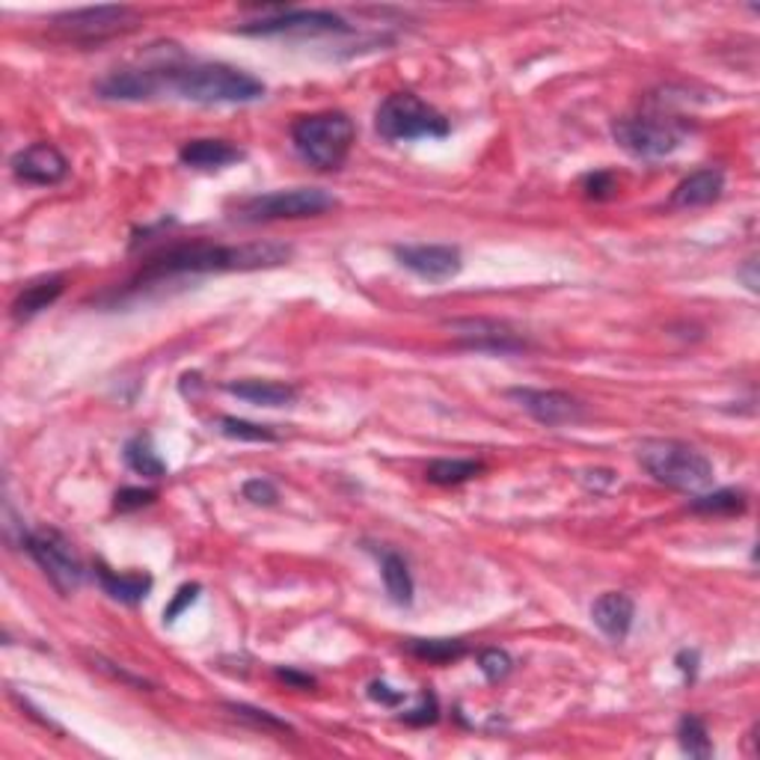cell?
<instances>
[{
    "label": "cell",
    "mask_w": 760,
    "mask_h": 760,
    "mask_svg": "<svg viewBox=\"0 0 760 760\" xmlns=\"http://www.w3.org/2000/svg\"><path fill=\"white\" fill-rule=\"evenodd\" d=\"M166 93L194 104H253L265 99V83L227 62H191L166 69Z\"/></svg>",
    "instance_id": "7a4b0ae2"
},
{
    "label": "cell",
    "mask_w": 760,
    "mask_h": 760,
    "mask_svg": "<svg viewBox=\"0 0 760 760\" xmlns=\"http://www.w3.org/2000/svg\"><path fill=\"white\" fill-rule=\"evenodd\" d=\"M277 678L286 680V683H291V687H298V689L315 687V680L309 678V675H300V671H295V668H277Z\"/></svg>",
    "instance_id": "8d00e7d4"
},
{
    "label": "cell",
    "mask_w": 760,
    "mask_h": 760,
    "mask_svg": "<svg viewBox=\"0 0 760 760\" xmlns=\"http://www.w3.org/2000/svg\"><path fill=\"white\" fill-rule=\"evenodd\" d=\"M229 710L235 713L238 719H247L253 722V725H258V728H270V730H291V725L283 719H277L274 713H267V710H256V707H247V704H229Z\"/></svg>",
    "instance_id": "1f68e13d"
},
{
    "label": "cell",
    "mask_w": 760,
    "mask_h": 760,
    "mask_svg": "<svg viewBox=\"0 0 760 760\" xmlns=\"http://www.w3.org/2000/svg\"><path fill=\"white\" fill-rule=\"evenodd\" d=\"M689 508L695 514H737L746 511V494L742 491H734V487H722V491H713V494L695 496Z\"/></svg>",
    "instance_id": "4316f807"
},
{
    "label": "cell",
    "mask_w": 760,
    "mask_h": 760,
    "mask_svg": "<svg viewBox=\"0 0 760 760\" xmlns=\"http://www.w3.org/2000/svg\"><path fill=\"white\" fill-rule=\"evenodd\" d=\"M633 618H636V603L627 595H621V591L600 595L595 600V607H591V621L612 642H624L627 638L630 627H633Z\"/></svg>",
    "instance_id": "2e32d148"
},
{
    "label": "cell",
    "mask_w": 760,
    "mask_h": 760,
    "mask_svg": "<svg viewBox=\"0 0 760 760\" xmlns=\"http://www.w3.org/2000/svg\"><path fill=\"white\" fill-rule=\"evenodd\" d=\"M678 740H680V749L687 751L689 758L707 760L710 755H713V742H710L707 725H704L699 716H692V713H687V716L678 722Z\"/></svg>",
    "instance_id": "484cf974"
},
{
    "label": "cell",
    "mask_w": 760,
    "mask_h": 760,
    "mask_svg": "<svg viewBox=\"0 0 760 760\" xmlns=\"http://www.w3.org/2000/svg\"><path fill=\"white\" fill-rule=\"evenodd\" d=\"M244 499H250L253 505L270 508V505H277L279 491L274 487V482H267V479H250V482L244 484Z\"/></svg>",
    "instance_id": "836d02e7"
},
{
    "label": "cell",
    "mask_w": 760,
    "mask_h": 760,
    "mask_svg": "<svg viewBox=\"0 0 760 760\" xmlns=\"http://www.w3.org/2000/svg\"><path fill=\"white\" fill-rule=\"evenodd\" d=\"M350 24L336 12L327 10H283L267 15V19L250 21L238 33L244 36H279V33H300V36H315V33H348Z\"/></svg>",
    "instance_id": "30bf717a"
},
{
    "label": "cell",
    "mask_w": 760,
    "mask_h": 760,
    "mask_svg": "<svg viewBox=\"0 0 760 760\" xmlns=\"http://www.w3.org/2000/svg\"><path fill=\"white\" fill-rule=\"evenodd\" d=\"M199 591H203V588H199V583H187V586L179 588V591H175V597H173V603H170V607L164 609V621H166V624H173L175 618L182 615V612H185L187 607H194L196 597H199Z\"/></svg>",
    "instance_id": "e575fe53"
},
{
    "label": "cell",
    "mask_w": 760,
    "mask_h": 760,
    "mask_svg": "<svg viewBox=\"0 0 760 760\" xmlns=\"http://www.w3.org/2000/svg\"><path fill=\"white\" fill-rule=\"evenodd\" d=\"M479 668H482V675L491 680V683H499V680H505L511 675L514 659L508 657L505 650H499V647H487V650L479 654Z\"/></svg>",
    "instance_id": "f1b7e54d"
},
{
    "label": "cell",
    "mask_w": 760,
    "mask_h": 760,
    "mask_svg": "<svg viewBox=\"0 0 760 760\" xmlns=\"http://www.w3.org/2000/svg\"><path fill=\"white\" fill-rule=\"evenodd\" d=\"M612 137L624 152L636 154V158H666L680 149L687 128L663 114H642L615 119Z\"/></svg>",
    "instance_id": "ba28073f"
},
{
    "label": "cell",
    "mask_w": 760,
    "mask_h": 760,
    "mask_svg": "<svg viewBox=\"0 0 760 760\" xmlns=\"http://www.w3.org/2000/svg\"><path fill=\"white\" fill-rule=\"evenodd\" d=\"M54 33L74 45H102L140 27V15L131 7H87L62 12L51 21Z\"/></svg>",
    "instance_id": "52a82bcc"
},
{
    "label": "cell",
    "mask_w": 760,
    "mask_h": 760,
    "mask_svg": "<svg viewBox=\"0 0 760 760\" xmlns=\"http://www.w3.org/2000/svg\"><path fill=\"white\" fill-rule=\"evenodd\" d=\"M339 206L336 196L324 187H291V191H274V194L253 196L238 206V220L244 223H270V220H300V217H319Z\"/></svg>",
    "instance_id": "8992f818"
},
{
    "label": "cell",
    "mask_w": 760,
    "mask_h": 760,
    "mask_svg": "<svg viewBox=\"0 0 760 760\" xmlns=\"http://www.w3.org/2000/svg\"><path fill=\"white\" fill-rule=\"evenodd\" d=\"M95 576L102 583L104 595H111L125 607L143 603L149 591H152V576L149 574H116L107 565H95Z\"/></svg>",
    "instance_id": "7402d4cb"
},
{
    "label": "cell",
    "mask_w": 760,
    "mask_h": 760,
    "mask_svg": "<svg viewBox=\"0 0 760 760\" xmlns=\"http://www.w3.org/2000/svg\"><path fill=\"white\" fill-rule=\"evenodd\" d=\"M154 491L149 487H123L119 494L114 496L116 511H137V508H146V505L154 503Z\"/></svg>",
    "instance_id": "d6a6232c"
},
{
    "label": "cell",
    "mask_w": 760,
    "mask_h": 760,
    "mask_svg": "<svg viewBox=\"0 0 760 760\" xmlns=\"http://www.w3.org/2000/svg\"><path fill=\"white\" fill-rule=\"evenodd\" d=\"M737 277L746 283V288H749V291H758V286H760L758 283V258H746V265L737 270Z\"/></svg>",
    "instance_id": "74e56055"
},
{
    "label": "cell",
    "mask_w": 760,
    "mask_h": 760,
    "mask_svg": "<svg viewBox=\"0 0 760 760\" xmlns=\"http://www.w3.org/2000/svg\"><path fill=\"white\" fill-rule=\"evenodd\" d=\"M380 565V576H383V586H387V595L395 607H411L413 603V574L404 555H399L390 546H380L375 550Z\"/></svg>",
    "instance_id": "ffe728a7"
},
{
    "label": "cell",
    "mask_w": 760,
    "mask_h": 760,
    "mask_svg": "<svg viewBox=\"0 0 760 760\" xmlns=\"http://www.w3.org/2000/svg\"><path fill=\"white\" fill-rule=\"evenodd\" d=\"M678 668L683 671V675H687L689 680L695 678V671H699V650H680Z\"/></svg>",
    "instance_id": "f35d334b"
},
{
    "label": "cell",
    "mask_w": 760,
    "mask_h": 760,
    "mask_svg": "<svg viewBox=\"0 0 760 760\" xmlns=\"http://www.w3.org/2000/svg\"><path fill=\"white\" fill-rule=\"evenodd\" d=\"M452 336L463 348L482 350V354H520L529 348V342L503 321L494 319H454L446 321Z\"/></svg>",
    "instance_id": "7c38bea8"
},
{
    "label": "cell",
    "mask_w": 760,
    "mask_h": 760,
    "mask_svg": "<svg viewBox=\"0 0 760 760\" xmlns=\"http://www.w3.org/2000/svg\"><path fill=\"white\" fill-rule=\"evenodd\" d=\"M369 699L383 704V707H399L401 701H404V692H401V689H392L390 683H383V680H375L369 687Z\"/></svg>",
    "instance_id": "d590c367"
},
{
    "label": "cell",
    "mask_w": 760,
    "mask_h": 760,
    "mask_svg": "<svg viewBox=\"0 0 760 760\" xmlns=\"http://www.w3.org/2000/svg\"><path fill=\"white\" fill-rule=\"evenodd\" d=\"M62 288H66V279L62 277H42L36 279V283H31V286H24V291H21L19 298L12 300V319L15 321L36 319L39 312H45L51 303H57V298L62 295Z\"/></svg>",
    "instance_id": "44dd1931"
},
{
    "label": "cell",
    "mask_w": 760,
    "mask_h": 760,
    "mask_svg": "<svg viewBox=\"0 0 760 760\" xmlns=\"http://www.w3.org/2000/svg\"><path fill=\"white\" fill-rule=\"evenodd\" d=\"M291 247L286 244H185L158 253L140 267V274L131 279L128 288H143L149 283H164L170 277H194V274H227V270H262V267L286 265Z\"/></svg>",
    "instance_id": "6da1fadb"
},
{
    "label": "cell",
    "mask_w": 760,
    "mask_h": 760,
    "mask_svg": "<svg viewBox=\"0 0 760 760\" xmlns=\"http://www.w3.org/2000/svg\"><path fill=\"white\" fill-rule=\"evenodd\" d=\"M166 69L170 66H140V69H119L95 83V95L107 102H149L166 93Z\"/></svg>",
    "instance_id": "4fadbf2b"
},
{
    "label": "cell",
    "mask_w": 760,
    "mask_h": 760,
    "mask_svg": "<svg viewBox=\"0 0 760 760\" xmlns=\"http://www.w3.org/2000/svg\"><path fill=\"white\" fill-rule=\"evenodd\" d=\"M220 434L238 442H277L279 440L277 434L270 431L267 425L238 419V416H223V419H220Z\"/></svg>",
    "instance_id": "83f0119b"
},
{
    "label": "cell",
    "mask_w": 760,
    "mask_h": 760,
    "mask_svg": "<svg viewBox=\"0 0 760 760\" xmlns=\"http://www.w3.org/2000/svg\"><path fill=\"white\" fill-rule=\"evenodd\" d=\"M244 154L229 140H191L179 149V161L194 170H220V166L238 164Z\"/></svg>",
    "instance_id": "d6986e66"
},
{
    "label": "cell",
    "mask_w": 760,
    "mask_h": 760,
    "mask_svg": "<svg viewBox=\"0 0 760 760\" xmlns=\"http://www.w3.org/2000/svg\"><path fill=\"white\" fill-rule=\"evenodd\" d=\"M125 463L131 467L137 475H146V479H164L166 463L161 461V454L154 452V446L149 437H131L125 442Z\"/></svg>",
    "instance_id": "603a6c76"
},
{
    "label": "cell",
    "mask_w": 760,
    "mask_h": 760,
    "mask_svg": "<svg viewBox=\"0 0 760 760\" xmlns=\"http://www.w3.org/2000/svg\"><path fill=\"white\" fill-rule=\"evenodd\" d=\"M407 650L428 663H454L467 654V645L461 638H411Z\"/></svg>",
    "instance_id": "d4e9b609"
},
{
    "label": "cell",
    "mask_w": 760,
    "mask_h": 760,
    "mask_svg": "<svg viewBox=\"0 0 760 760\" xmlns=\"http://www.w3.org/2000/svg\"><path fill=\"white\" fill-rule=\"evenodd\" d=\"M725 191V173L719 166H704L699 173L687 175L675 194H671V208H704L713 206Z\"/></svg>",
    "instance_id": "e0dca14e"
},
{
    "label": "cell",
    "mask_w": 760,
    "mask_h": 760,
    "mask_svg": "<svg viewBox=\"0 0 760 760\" xmlns=\"http://www.w3.org/2000/svg\"><path fill=\"white\" fill-rule=\"evenodd\" d=\"M375 128L383 140L390 143H407V140H422V137H446L449 134V119L422 102L413 93H392L380 102L375 114Z\"/></svg>",
    "instance_id": "5b68a950"
},
{
    "label": "cell",
    "mask_w": 760,
    "mask_h": 760,
    "mask_svg": "<svg viewBox=\"0 0 760 760\" xmlns=\"http://www.w3.org/2000/svg\"><path fill=\"white\" fill-rule=\"evenodd\" d=\"M357 140V128L348 114L324 111V114L298 116L291 125V143L309 166L321 173L342 170Z\"/></svg>",
    "instance_id": "3957f363"
},
{
    "label": "cell",
    "mask_w": 760,
    "mask_h": 760,
    "mask_svg": "<svg viewBox=\"0 0 760 760\" xmlns=\"http://www.w3.org/2000/svg\"><path fill=\"white\" fill-rule=\"evenodd\" d=\"M223 390L235 399H244L258 407H286L298 399V390L291 383H279V380H229Z\"/></svg>",
    "instance_id": "ac0fdd59"
},
{
    "label": "cell",
    "mask_w": 760,
    "mask_h": 760,
    "mask_svg": "<svg viewBox=\"0 0 760 760\" xmlns=\"http://www.w3.org/2000/svg\"><path fill=\"white\" fill-rule=\"evenodd\" d=\"M401 267L413 270L416 277L428 283H446L461 274V250L452 244H401L392 250Z\"/></svg>",
    "instance_id": "5bb4252c"
},
{
    "label": "cell",
    "mask_w": 760,
    "mask_h": 760,
    "mask_svg": "<svg viewBox=\"0 0 760 760\" xmlns=\"http://www.w3.org/2000/svg\"><path fill=\"white\" fill-rule=\"evenodd\" d=\"M638 463L654 475L659 484L699 494L713 484V461L683 440H645L638 446Z\"/></svg>",
    "instance_id": "277c9868"
},
{
    "label": "cell",
    "mask_w": 760,
    "mask_h": 760,
    "mask_svg": "<svg viewBox=\"0 0 760 760\" xmlns=\"http://www.w3.org/2000/svg\"><path fill=\"white\" fill-rule=\"evenodd\" d=\"M508 399H514L523 407L534 422H541L546 428H559V425H574V422L586 419V404L574 395L559 390H532V387H514L508 390Z\"/></svg>",
    "instance_id": "8fae6325"
},
{
    "label": "cell",
    "mask_w": 760,
    "mask_h": 760,
    "mask_svg": "<svg viewBox=\"0 0 760 760\" xmlns=\"http://www.w3.org/2000/svg\"><path fill=\"white\" fill-rule=\"evenodd\" d=\"M12 173L19 182H27V185H60L69 175V161L57 146L33 143L12 158Z\"/></svg>",
    "instance_id": "9a60e30c"
},
{
    "label": "cell",
    "mask_w": 760,
    "mask_h": 760,
    "mask_svg": "<svg viewBox=\"0 0 760 760\" xmlns=\"http://www.w3.org/2000/svg\"><path fill=\"white\" fill-rule=\"evenodd\" d=\"M583 191H586L588 199H612L618 194V175L609 173V170H597V173H588L583 179Z\"/></svg>",
    "instance_id": "f546056e"
},
{
    "label": "cell",
    "mask_w": 760,
    "mask_h": 760,
    "mask_svg": "<svg viewBox=\"0 0 760 760\" xmlns=\"http://www.w3.org/2000/svg\"><path fill=\"white\" fill-rule=\"evenodd\" d=\"M479 473H484L482 461H467V458H442V461L428 463L425 470V479L431 484H440V487H452V484H463L475 479Z\"/></svg>",
    "instance_id": "cb8c5ba5"
},
{
    "label": "cell",
    "mask_w": 760,
    "mask_h": 760,
    "mask_svg": "<svg viewBox=\"0 0 760 760\" xmlns=\"http://www.w3.org/2000/svg\"><path fill=\"white\" fill-rule=\"evenodd\" d=\"M24 550L33 562L39 565V571L48 576L62 597L74 595L83 583V565L81 559L74 555L72 544L62 538L57 529H33L24 532Z\"/></svg>",
    "instance_id": "9c48e42d"
},
{
    "label": "cell",
    "mask_w": 760,
    "mask_h": 760,
    "mask_svg": "<svg viewBox=\"0 0 760 760\" xmlns=\"http://www.w3.org/2000/svg\"><path fill=\"white\" fill-rule=\"evenodd\" d=\"M401 719L407 722V725H434V722L440 719V704H437V695H434V692H422L419 707L401 713Z\"/></svg>",
    "instance_id": "4dcf8cb0"
}]
</instances>
